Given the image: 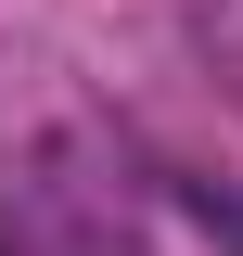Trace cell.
Here are the masks:
<instances>
[{
    "label": "cell",
    "mask_w": 243,
    "mask_h": 256,
    "mask_svg": "<svg viewBox=\"0 0 243 256\" xmlns=\"http://www.w3.org/2000/svg\"><path fill=\"white\" fill-rule=\"evenodd\" d=\"M180 218L205 230V244H230V256H243V192H218V180H192V192H180Z\"/></svg>",
    "instance_id": "cell-1"
}]
</instances>
